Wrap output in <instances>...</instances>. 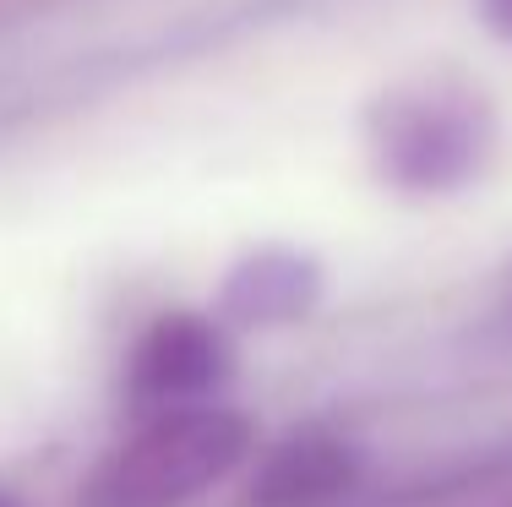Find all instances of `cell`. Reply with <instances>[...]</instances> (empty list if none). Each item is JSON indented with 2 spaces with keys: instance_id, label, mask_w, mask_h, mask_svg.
I'll return each mask as SVG.
<instances>
[{
  "instance_id": "obj_3",
  "label": "cell",
  "mask_w": 512,
  "mask_h": 507,
  "mask_svg": "<svg viewBox=\"0 0 512 507\" xmlns=\"http://www.w3.org/2000/svg\"><path fill=\"white\" fill-rule=\"evenodd\" d=\"M355 480V453L333 437H295L284 442L251 486V507H327Z\"/></svg>"
},
{
  "instance_id": "obj_5",
  "label": "cell",
  "mask_w": 512,
  "mask_h": 507,
  "mask_svg": "<svg viewBox=\"0 0 512 507\" xmlns=\"http://www.w3.org/2000/svg\"><path fill=\"white\" fill-rule=\"evenodd\" d=\"M0 507H11V502H6V497H0Z\"/></svg>"
},
{
  "instance_id": "obj_4",
  "label": "cell",
  "mask_w": 512,
  "mask_h": 507,
  "mask_svg": "<svg viewBox=\"0 0 512 507\" xmlns=\"http://www.w3.org/2000/svg\"><path fill=\"white\" fill-rule=\"evenodd\" d=\"M485 11H491V28H502L512 39V0H485Z\"/></svg>"
},
{
  "instance_id": "obj_1",
  "label": "cell",
  "mask_w": 512,
  "mask_h": 507,
  "mask_svg": "<svg viewBox=\"0 0 512 507\" xmlns=\"http://www.w3.org/2000/svg\"><path fill=\"white\" fill-rule=\"evenodd\" d=\"M246 453V420L229 409H175L131 437L93 475L88 507H180Z\"/></svg>"
},
{
  "instance_id": "obj_2",
  "label": "cell",
  "mask_w": 512,
  "mask_h": 507,
  "mask_svg": "<svg viewBox=\"0 0 512 507\" xmlns=\"http://www.w3.org/2000/svg\"><path fill=\"white\" fill-rule=\"evenodd\" d=\"M224 377V344L213 328H202L197 317H169L142 338L131 382L142 398H191Z\"/></svg>"
}]
</instances>
